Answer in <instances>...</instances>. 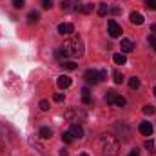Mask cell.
Masks as SVG:
<instances>
[{
  "label": "cell",
  "instance_id": "cell-1",
  "mask_svg": "<svg viewBox=\"0 0 156 156\" xmlns=\"http://www.w3.org/2000/svg\"><path fill=\"white\" fill-rule=\"evenodd\" d=\"M58 58H73V56H82L83 55V42L80 37H69L64 42V45L55 53Z\"/></svg>",
  "mask_w": 156,
  "mask_h": 156
},
{
  "label": "cell",
  "instance_id": "cell-2",
  "mask_svg": "<svg viewBox=\"0 0 156 156\" xmlns=\"http://www.w3.org/2000/svg\"><path fill=\"white\" fill-rule=\"evenodd\" d=\"M102 154L104 156H118L120 154V142L115 134H104L100 138Z\"/></svg>",
  "mask_w": 156,
  "mask_h": 156
},
{
  "label": "cell",
  "instance_id": "cell-3",
  "mask_svg": "<svg viewBox=\"0 0 156 156\" xmlns=\"http://www.w3.org/2000/svg\"><path fill=\"white\" fill-rule=\"evenodd\" d=\"M64 118L71 123H82L85 118H87V113L83 109H78V107H71L64 113Z\"/></svg>",
  "mask_w": 156,
  "mask_h": 156
},
{
  "label": "cell",
  "instance_id": "cell-4",
  "mask_svg": "<svg viewBox=\"0 0 156 156\" xmlns=\"http://www.w3.org/2000/svg\"><path fill=\"white\" fill-rule=\"evenodd\" d=\"M105 102L111 104V105H116V107H123V105L127 104V100H125L123 96L116 94L115 91H107V94H105Z\"/></svg>",
  "mask_w": 156,
  "mask_h": 156
},
{
  "label": "cell",
  "instance_id": "cell-5",
  "mask_svg": "<svg viewBox=\"0 0 156 156\" xmlns=\"http://www.w3.org/2000/svg\"><path fill=\"white\" fill-rule=\"evenodd\" d=\"M83 78H85L87 83H93V85H96V83L102 82V75H100V71H96V69H87L85 75H83Z\"/></svg>",
  "mask_w": 156,
  "mask_h": 156
},
{
  "label": "cell",
  "instance_id": "cell-6",
  "mask_svg": "<svg viewBox=\"0 0 156 156\" xmlns=\"http://www.w3.org/2000/svg\"><path fill=\"white\" fill-rule=\"evenodd\" d=\"M107 31H109V37H111V38L122 37V26L118 24L116 20H109V22H107Z\"/></svg>",
  "mask_w": 156,
  "mask_h": 156
},
{
  "label": "cell",
  "instance_id": "cell-7",
  "mask_svg": "<svg viewBox=\"0 0 156 156\" xmlns=\"http://www.w3.org/2000/svg\"><path fill=\"white\" fill-rule=\"evenodd\" d=\"M138 131H140L144 136H151V134H153V131H154V127H153V123H151V122H142V123L138 125Z\"/></svg>",
  "mask_w": 156,
  "mask_h": 156
},
{
  "label": "cell",
  "instance_id": "cell-8",
  "mask_svg": "<svg viewBox=\"0 0 156 156\" xmlns=\"http://www.w3.org/2000/svg\"><path fill=\"white\" fill-rule=\"evenodd\" d=\"M69 133L75 136V138H83V127L80 125V123H71V127H69Z\"/></svg>",
  "mask_w": 156,
  "mask_h": 156
},
{
  "label": "cell",
  "instance_id": "cell-9",
  "mask_svg": "<svg viewBox=\"0 0 156 156\" xmlns=\"http://www.w3.org/2000/svg\"><path fill=\"white\" fill-rule=\"evenodd\" d=\"M58 33L69 37V35L75 33V26H73V24H60V26H58Z\"/></svg>",
  "mask_w": 156,
  "mask_h": 156
},
{
  "label": "cell",
  "instance_id": "cell-10",
  "mask_svg": "<svg viewBox=\"0 0 156 156\" xmlns=\"http://www.w3.org/2000/svg\"><path fill=\"white\" fill-rule=\"evenodd\" d=\"M120 49H122L123 55H125V53H131V51L134 49V44H133L129 38H122V42H120Z\"/></svg>",
  "mask_w": 156,
  "mask_h": 156
},
{
  "label": "cell",
  "instance_id": "cell-11",
  "mask_svg": "<svg viewBox=\"0 0 156 156\" xmlns=\"http://www.w3.org/2000/svg\"><path fill=\"white\" fill-rule=\"evenodd\" d=\"M60 9H62L64 13H71V11H75V9H76V5H75V2H73V0H62Z\"/></svg>",
  "mask_w": 156,
  "mask_h": 156
},
{
  "label": "cell",
  "instance_id": "cell-12",
  "mask_svg": "<svg viewBox=\"0 0 156 156\" xmlns=\"http://www.w3.org/2000/svg\"><path fill=\"white\" fill-rule=\"evenodd\" d=\"M56 83H58V87L66 89V87H69L73 83V80H71V76H67V75H62V76L56 78Z\"/></svg>",
  "mask_w": 156,
  "mask_h": 156
},
{
  "label": "cell",
  "instance_id": "cell-13",
  "mask_svg": "<svg viewBox=\"0 0 156 156\" xmlns=\"http://www.w3.org/2000/svg\"><path fill=\"white\" fill-rule=\"evenodd\" d=\"M129 20H131V24H134V26H142V24H144V15L134 11V13H131Z\"/></svg>",
  "mask_w": 156,
  "mask_h": 156
},
{
  "label": "cell",
  "instance_id": "cell-14",
  "mask_svg": "<svg viewBox=\"0 0 156 156\" xmlns=\"http://www.w3.org/2000/svg\"><path fill=\"white\" fill-rule=\"evenodd\" d=\"M38 134H40V138H42V140H49V138L53 136V131H51L49 127H40Z\"/></svg>",
  "mask_w": 156,
  "mask_h": 156
},
{
  "label": "cell",
  "instance_id": "cell-15",
  "mask_svg": "<svg viewBox=\"0 0 156 156\" xmlns=\"http://www.w3.org/2000/svg\"><path fill=\"white\" fill-rule=\"evenodd\" d=\"M64 69H67V71H75L78 69V64H75L73 60H62V64H60Z\"/></svg>",
  "mask_w": 156,
  "mask_h": 156
},
{
  "label": "cell",
  "instance_id": "cell-16",
  "mask_svg": "<svg viewBox=\"0 0 156 156\" xmlns=\"http://www.w3.org/2000/svg\"><path fill=\"white\" fill-rule=\"evenodd\" d=\"M113 62H115L116 66H123V64L127 62V58H125V55H123V53H116V55L113 56Z\"/></svg>",
  "mask_w": 156,
  "mask_h": 156
},
{
  "label": "cell",
  "instance_id": "cell-17",
  "mask_svg": "<svg viewBox=\"0 0 156 156\" xmlns=\"http://www.w3.org/2000/svg\"><path fill=\"white\" fill-rule=\"evenodd\" d=\"M38 18H40L38 11H31V13L27 15V22H29V24H37V22H38Z\"/></svg>",
  "mask_w": 156,
  "mask_h": 156
},
{
  "label": "cell",
  "instance_id": "cell-18",
  "mask_svg": "<svg viewBox=\"0 0 156 156\" xmlns=\"http://www.w3.org/2000/svg\"><path fill=\"white\" fill-rule=\"evenodd\" d=\"M62 140H64L66 144H73V142H75V136H73L69 131H66V133H62Z\"/></svg>",
  "mask_w": 156,
  "mask_h": 156
},
{
  "label": "cell",
  "instance_id": "cell-19",
  "mask_svg": "<svg viewBox=\"0 0 156 156\" xmlns=\"http://www.w3.org/2000/svg\"><path fill=\"white\" fill-rule=\"evenodd\" d=\"M76 9H80L82 13H91L94 9V5L93 4H83V5H76Z\"/></svg>",
  "mask_w": 156,
  "mask_h": 156
},
{
  "label": "cell",
  "instance_id": "cell-20",
  "mask_svg": "<svg viewBox=\"0 0 156 156\" xmlns=\"http://www.w3.org/2000/svg\"><path fill=\"white\" fill-rule=\"evenodd\" d=\"M129 87L131 89H138L140 87V78H136V76L129 78Z\"/></svg>",
  "mask_w": 156,
  "mask_h": 156
},
{
  "label": "cell",
  "instance_id": "cell-21",
  "mask_svg": "<svg viewBox=\"0 0 156 156\" xmlns=\"http://www.w3.org/2000/svg\"><path fill=\"white\" fill-rule=\"evenodd\" d=\"M109 13V5L107 4H100V7H98V15L100 16H105Z\"/></svg>",
  "mask_w": 156,
  "mask_h": 156
},
{
  "label": "cell",
  "instance_id": "cell-22",
  "mask_svg": "<svg viewBox=\"0 0 156 156\" xmlns=\"http://www.w3.org/2000/svg\"><path fill=\"white\" fill-rule=\"evenodd\" d=\"M113 80H115V83H122L123 82V75L120 71H113Z\"/></svg>",
  "mask_w": 156,
  "mask_h": 156
},
{
  "label": "cell",
  "instance_id": "cell-23",
  "mask_svg": "<svg viewBox=\"0 0 156 156\" xmlns=\"http://www.w3.org/2000/svg\"><path fill=\"white\" fill-rule=\"evenodd\" d=\"M142 111H144V115H154L156 107H154V105H144V109H142Z\"/></svg>",
  "mask_w": 156,
  "mask_h": 156
},
{
  "label": "cell",
  "instance_id": "cell-24",
  "mask_svg": "<svg viewBox=\"0 0 156 156\" xmlns=\"http://www.w3.org/2000/svg\"><path fill=\"white\" fill-rule=\"evenodd\" d=\"M82 102H83L85 105H91V104H93V98H91V94H82Z\"/></svg>",
  "mask_w": 156,
  "mask_h": 156
},
{
  "label": "cell",
  "instance_id": "cell-25",
  "mask_svg": "<svg viewBox=\"0 0 156 156\" xmlns=\"http://www.w3.org/2000/svg\"><path fill=\"white\" fill-rule=\"evenodd\" d=\"M145 5H147V9L156 11V0H145Z\"/></svg>",
  "mask_w": 156,
  "mask_h": 156
},
{
  "label": "cell",
  "instance_id": "cell-26",
  "mask_svg": "<svg viewBox=\"0 0 156 156\" xmlns=\"http://www.w3.org/2000/svg\"><path fill=\"white\" fill-rule=\"evenodd\" d=\"M145 149H147L149 153H153V151H154V142H153V140H147V142H145Z\"/></svg>",
  "mask_w": 156,
  "mask_h": 156
},
{
  "label": "cell",
  "instance_id": "cell-27",
  "mask_svg": "<svg viewBox=\"0 0 156 156\" xmlns=\"http://www.w3.org/2000/svg\"><path fill=\"white\" fill-rule=\"evenodd\" d=\"M149 44H151V47H153V49H154V53H156V37L154 35H149Z\"/></svg>",
  "mask_w": 156,
  "mask_h": 156
},
{
  "label": "cell",
  "instance_id": "cell-28",
  "mask_svg": "<svg viewBox=\"0 0 156 156\" xmlns=\"http://www.w3.org/2000/svg\"><path fill=\"white\" fill-rule=\"evenodd\" d=\"M40 109H42V111H49V102H47V100H42V102H40Z\"/></svg>",
  "mask_w": 156,
  "mask_h": 156
},
{
  "label": "cell",
  "instance_id": "cell-29",
  "mask_svg": "<svg viewBox=\"0 0 156 156\" xmlns=\"http://www.w3.org/2000/svg\"><path fill=\"white\" fill-rule=\"evenodd\" d=\"M24 4H26L24 0H13V5H15L16 9H22V7H24Z\"/></svg>",
  "mask_w": 156,
  "mask_h": 156
},
{
  "label": "cell",
  "instance_id": "cell-30",
  "mask_svg": "<svg viewBox=\"0 0 156 156\" xmlns=\"http://www.w3.org/2000/svg\"><path fill=\"white\" fill-rule=\"evenodd\" d=\"M53 100L55 102H64V94L62 93H56V94H53Z\"/></svg>",
  "mask_w": 156,
  "mask_h": 156
},
{
  "label": "cell",
  "instance_id": "cell-31",
  "mask_svg": "<svg viewBox=\"0 0 156 156\" xmlns=\"http://www.w3.org/2000/svg\"><path fill=\"white\" fill-rule=\"evenodd\" d=\"M51 5H53V0H42V7L44 9H49Z\"/></svg>",
  "mask_w": 156,
  "mask_h": 156
},
{
  "label": "cell",
  "instance_id": "cell-32",
  "mask_svg": "<svg viewBox=\"0 0 156 156\" xmlns=\"http://www.w3.org/2000/svg\"><path fill=\"white\" fill-rule=\"evenodd\" d=\"M127 156H140V151H138V149H133V151H131Z\"/></svg>",
  "mask_w": 156,
  "mask_h": 156
},
{
  "label": "cell",
  "instance_id": "cell-33",
  "mask_svg": "<svg viewBox=\"0 0 156 156\" xmlns=\"http://www.w3.org/2000/svg\"><path fill=\"white\" fill-rule=\"evenodd\" d=\"M60 156H67V151H66V149H62V151H60Z\"/></svg>",
  "mask_w": 156,
  "mask_h": 156
},
{
  "label": "cell",
  "instance_id": "cell-34",
  "mask_svg": "<svg viewBox=\"0 0 156 156\" xmlns=\"http://www.w3.org/2000/svg\"><path fill=\"white\" fill-rule=\"evenodd\" d=\"M151 31H153V33H156V24H153V26H151Z\"/></svg>",
  "mask_w": 156,
  "mask_h": 156
},
{
  "label": "cell",
  "instance_id": "cell-35",
  "mask_svg": "<svg viewBox=\"0 0 156 156\" xmlns=\"http://www.w3.org/2000/svg\"><path fill=\"white\" fill-rule=\"evenodd\" d=\"M78 156H87V154H78Z\"/></svg>",
  "mask_w": 156,
  "mask_h": 156
},
{
  "label": "cell",
  "instance_id": "cell-36",
  "mask_svg": "<svg viewBox=\"0 0 156 156\" xmlns=\"http://www.w3.org/2000/svg\"><path fill=\"white\" fill-rule=\"evenodd\" d=\"M154 94H156V87H154Z\"/></svg>",
  "mask_w": 156,
  "mask_h": 156
}]
</instances>
